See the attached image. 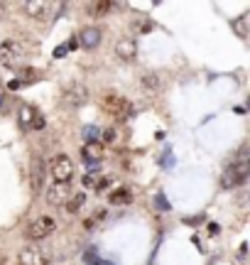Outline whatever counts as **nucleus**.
I'll use <instances>...</instances> for the list:
<instances>
[{
    "label": "nucleus",
    "instance_id": "1",
    "mask_svg": "<svg viewBox=\"0 0 250 265\" xmlns=\"http://www.w3.org/2000/svg\"><path fill=\"white\" fill-rule=\"evenodd\" d=\"M248 174H250L248 157L240 155L235 162H230V165L226 167V172H223V177H221V187H223V189H235V187H240V184L248 179Z\"/></svg>",
    "mask_w": 250,
    "mask_h": 265
},
{
    "label": "nucleus",
    "instance_id": "2",
    "mask_svg": "<svg viewBox=\"0 0 250 265\" xmlns=\"http://www.w3.org/2000/svg\"><path fill=\"white\" fill-rule=\"evenodd\" d=\"M49 174H52V179L57 182V184H71V179H74V174H76V167H74V160L69 157V155H57L54 160H52V165H49Z\"/></svg>",
    "mask_w": 250,
    "mask_h": 265
},
{
    "label": "nucleus",
    "instance_id": "3",
    "mask_svg": "<svg viewBox=\"0 0 250 265\" xmlns=\"http://www.w3.org/2000/svg\"><path fill=\"white\" fill-rule=\"evenodd\" d=\"M103 108L106 113H111L115 120H128L133 116V103L118 94H106L103 96Z\"/></svg>",
    "mask_w": 250,
    "mask_h": 265
},
{
    "label": "nucleus",
    "instance_id": "4",
    "mask_svg": "<svg viewBox=\"0 0 250 265\" xmlns=\"http://www.w3.org/2000/svg\"><path fill=\"white\" fill-rule=\"evenodd\" d=\"M54 231H57V221H54V216H37V218L25 228V236H27L30 241H42V238L52 236Z\"/></svg>",
    "mask_w": 250,
    "mask_h": 265
},
{
    "label": "nucleus",
    "instance_id": "5",
    "mask_svg": "<svg viewBox=\"0 0 250 265\" xmlns=\"http://www.w3.org/2000/svg\"><path fill=\"white\" fill-rule=\"evenodd\" d=\"M20 265H49V250L42 245H25L18 253Z\"/></svg>",
    "mask_w": 250,
    "mask_h": 265
},
{
    "label": "nucleus",
    "instance_id": "6",
    "mask_svg": "<svg viewBox=\"0 0 250 265\" xmlns=\"http://www.w3.org/2000/svg\"><path fill=\"white\" fill-rule=\"evenodd\" d=\"M23 8H25V15L32 18V20H47L49 13L54 10V5L47 3V0H27Z\"/></svg>",
    "mask_w": 250,
    "mask_h": 265
},
{
    "label": "nucleus",
    "instance_id": "7",
    "mask_svg": "<svg viewBox=\"0 0 250 265\" xmlns=\"http://www.w3.org/2000/svg\"><path fill=\"white\" fill-rule=\"evenodd\" d=\"M69 196H71V187H69V184H57V182H52L49 189H47V204H52V206L67 204Z\"/></svg>",
    "mask_w": 250,
    "mask_h": 265
},
{
    "label": "nucleus",
    "instance_id": "8",
    "mask_svg": "<svg viewBox=\"0 0 250 265\" xmlns=\"http://www.w3.org/2000/svg\"><path fill=\"white\" fill-rule=\"evenodd\" d=\"M23 52L20 47L13 42V40H5V42H0V64H5V67H15L20 62Z\"/></svg>",
    "mask_w": 250,
    "mask_h": 265
},
{
    "label": "nucleus",
    "instance_id": "9",
    "mask_svg": "<svg viewBox=\"0 0 250 265\" xmlns=\"http://www.w3.org/2000/svg\"><path fill=\"white\" fill-rule=\"evenodd\" d=\"M115 54L123 59V62H133L135 54H137V42L133 37H120L115 42Z\"/></svg>",
    "mask_w": 250,
    "mask_h": 265
},
{
    "label": "nucleus",
    "instance_id": "10",
    "mask_svg": "<svg viewBox=\"0 0 250 265\" xmlns=\"http://www.w3.org/2000/svg\"><path fill=\"white\" fill-rule=\"evenodd\" d=\"M86 98H89V91H86L81 84H74V86H69V89L64 91V103H67L69 108H76V106L86 103Z\"/></svg>",
    "mask_w": 250,
    "mask_h": 265
},
{
    "label": "nucleus",
    "instance_id": "11",
    "mask_svg": "<svg viewBox=\"0 0 250 265\" xmlns=\"http://www.w3.org/2000/svg\"><path fill=\"white\" fill-rule=\"evenodd\" d=\"M45 174H47L45 160H42V157H32V172H30V182H32V189H35V192H42Z\"/></svg>",
    "mask_w": 250,
    "mask_h": 265
},
{
    "label": "nucleus",
    "instance_id": "12",
    "mask_svg": "<svg viewBox=\"0 0 250 265\" xmlns=\"http://www.w3.org/2000/svg\"><path fill=\"white\" fill-rule=\"evenodd\" d=\"M76 42H79L84 49H93V47L101 45V30H98V27H86V30H81V35H79Z\"/></svg>",
    "mask_w": 250,
    "mask_h": 265
},
{
    "label": "nucleus",
    "instance_id": "13",
    "mask_svg": "<svg viewBox=\"0 0 250 265\" xmlns=\"http://www.w3.org/2000/svg\"><path fill=\"white\" fill-rule=\"evenodd\" d=\"M20 125L27 130V128H42L45 125V120L37 116V111L32 108V106H25L23 111H20Z\"/></svg>",
    "mask_w": 250,
    "mask_h": 265
},
{
    "label": "nucleus",
    "instance_id": "14",
    "mask_svg": "<svg viewBox=\"0 0 250 265\" xmlns=\"http://www.w3.org/2000/svg\"><path fill=\"white\" fill-rule=\"evenodd\" d=\"M81 152H84V157H86L89 162H91V160H93V162H98V160H103V155H106V152H103V145H101V143H96V140L86 143Z\"/></svg>",
    "mask_w": 250,
    "mask_h": 265
},
{
    "label": "nucleus",
    "instance_id": "15",
    "mask_svg": "<svg viewBox=\"0 0 250 265\" xmlns=\"http://www.w3.org/2000/svg\"><path fill=\"white\" fill-rule=\"evenodd\" d=\"M111 204H115V206H125V204H130L133 201V192L130 189H115V192H111Z\"/></svg>",
    "mask_w": 250,
    "mask_h": 265
},
{
    "label": "nucleus",
    "instance_id": "16",
    "mask_svg": "<svg viewBox=\"0 0 250 265\" xmlns=\"http://www.w3.org/2000/svg\"><path fill=\"white\" fill-rule=\"evenodd\" d=\"M111 8H113V3H108V0H98V3H91V5H89V13H91L93 18H101V15H106Z\"/></svg>",
    "mask_w": 250,
    "mask_h": 265
},
{
    "label": "nucleus",
    "instance_id": "17",
    "mask_svg": "<svg viewBox=\"0 0 250 265\" xmlns=\"http://www.w3.org/2000/svg\"><path fill=\"white\" fill-rule=\"evenodd\" d=\"M84 201H86V194H76V196H74V199H69L64 206H67V211H69V214H76V211L84 206Z\"/></svg>",
    "mask_w": 250,
    "mask_h": 265
},
{
    "label": "nucleus",
    "instance_id": "18",
    "mask_svg": "<svg viewBox=\"0 0 250 265\" xmlns=\"http://www.w3.org/2000/svg\"><path fill=\"white\" fill-rule=\"evenodd\" d=\"M142 86H145L147 91H157V89H159L157 74H145V76H142Z\"/></svg>",
    "mask_w": 250,
    "mask_h": 265
},
{
    "label": "nucleus",
    "instance_id": "19",
    "mask_svg": "<svg viewBox=\"0 0 250 265\" xmlns=\"http://www.w3.org/2000/svg\"><path fill=\"white\" fill-rule=\"evenodd\" d=\"M245 20H248V18L243 15V18H240L238 23H233V27L238 30V35H240V37H245V35H248V30H245Z\"/></svg>",
    "mask_w": 250,
    "mask_h": 265
},
{
    "label": "nucleus",
    "instance_id": "20",
    "mask_svg": "<svg viewBox=\"0 0 250 265\" xmlns=\"http://www.w3.org/2000/svg\"><path fill=\"white\" fill-rule=\"evenodd\" d=\"M115 138H118V135H115V130H113V128L103 130V140H106V143H115Z\"/></svg>",
    "mask_w": 250,
    "mask_h": 265
},
{
    "label": "nucleus",
    "instance_id": "21",
    "mask_svg": "<svg viewBox=\"0 0 250 265\" xmlns=\"http://www.w3.org/2000/svg\"><path fill=\"white\" fill-rule=\"evenodd\" d=\"M86 135L96 140V138H98V128H86Z\"/></svg>",
    "mask_w": 250,
    "mask_h": 265
},
{
    "label": "nucleus",
    "instance_id": "22",
    "mask_svg": "<svg viewBox=\"0 0 250 265\" xmlns=\"http://www.w3.org/2000/svg\"><path fill=\"white\" fill-rule=\"evenodd\" d=\"M3 15H5V5H3V3H0V18H3Z\"/></svg>",
    "mask_w": 250,
    "mask_h": 265
}]
</instances>
